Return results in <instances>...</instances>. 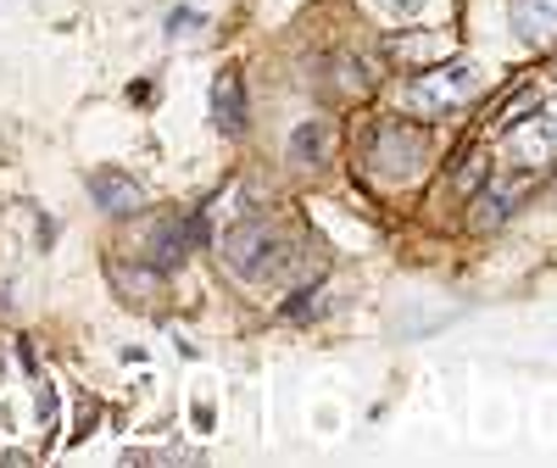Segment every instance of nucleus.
<instances>
[{
	"label": "nucleus",
	"instance_id": "obj_1",
	"mask_svg": "<svg viewBox=\"0 0 557 468\" xmlns=\"http://www.w3.org/2000/svg\"><path fill=\"white\" fill-rule=\"evenodd\" d=\"M290 246L278 241V223L268 212H246L235 229L223 234V262L240 285H262V279H285L290 273Z\"/></svg>",
	"mask_w": 557,
	"mask_h": 468
},
{
	"label": "nucleus",
	"instance_id": "obj_2",
	"mask_svg": "<svg viewBox=\"0 0 557 468\" xmlns=\"http://www.w3.org/2000/svg\"><path fill=\"white\" fill-rule=\"evenodd\" d=\"M430 162V139L418 123H380L368 139V173L380 184H412Z\"/></svg>",
	"mask_w": 557,
	"mask_h": 468
},
{
	"label": "nucleus",
	"instance_id": "obj_3",
	"mask_svg": "<svg viewBox=\"0 0 557 468\" xmlns=\"http://www.w3.org/2000/svg\"><path fill=\"white\" fill-rule=\"evenodd\" d=\"M530 173H491V184L474 196V207H469V223L474 229H502L507 218L519 212V201L530 196Z\"/></svg>",
	"mask_w": 557,
	"mask_h": 468
},
{
	"label": "nucleus",
	"instance_id": "obj_4",
	"mask_svg": "<svg viewBox=\"0 0 557 468\" xmlns=\"http://www.w3.org/2000/svg\"><path fill=\"white\" fill-rule=\"evenodd\" d=\"M190 246H196V223H190V218H178V212H168V218H157L151 241H146V268L173 273L184 257H190Z\"/></svg>",
	"mask_w": 557,
	"mask_h": 468
},
{
	"label": "nucleus",
	"instance_id": "obj_5",
	"mask_svg": "<svg viewBox=\"0 0 557 468\" xmlns=\"http://www.w3.org/2000/svg\"><path fill=\"white\" fill-rule=\"evenodd\" d=\"M89 201H96L107 218H134L139 207H146V190H139L134 173L101 168V173H89Z\"/></svg>",
	"mask_w": 557,
	"mask_h": 468
},
{
	"label": "nucleus",
	"instance_id": "obj_6",
	"mask_svg": "<svg viewBox=\"0 0 557 468\" xmlns=\"http://www.w3.org/2000/svg\"><path fill=\"white\" fill-rule=\"evenodd\" d=\"M290 168H323L335 157V123L330 118H307L290 128V146H285Z\"/></svg>",
	"mask_w": 557,
	"mask_h": 468
},
{
	"label": "nucleus",
	"instance_id": "obj_7",
	"mask_svg": "<svg viewBox=\"0 0 557 468\" xmlns=\"http://www.w3.org/2000/svg\"><path fill=\"white\" fill-rule=\"evenodd\" d=\"M507 157H519V162H552L557 157V118H530L519 123L513 134H507Z\"/></svg>",
	"mask_w": 557,
	"mask_h": 468
},
{
	"label": "nucleus",
	"instance_id": "obj_8",
	"mask_svg": "<svg viewBox=\"0 0 557 468\" xmlns=\"http://www.w3.org/2000/svg\"><path fill=\"white\" fill-rule=\"evenodd\" d=\"M513 34L524 45H552L557 39V0H513Z\"/></svg>",
	"mask_w": 557,
	"mask_h": 468
},
{
	"label": "nucleus",
	"instance_id": "obj_9",
	"mask_svg": "<svg viewBox=\"0 0 557 468\" xmlns=\"http://www.w3.org/2000/svg\"><path fill=\"white\" fill-rule=\"evenodd\" d=\"M212 123L223 134H246V89L235 73H218L212 78Z\"/></svg>",
	"mask_w": 557,
	"mask_h": 468
},
{
	"label": "nucleus",
	"instance_id": "obj_10",
	"mask_svg": "<svg viewBox=\"0 0 557 468\" xmlns=\"http://www.w3.org/2000/svg\"><path fill=\"white\" fill-rule=\"evenodd\" d=\"M430 84L441 89V101H446L451 112H457V107H462V101H469V96H474V89H480V78H474V67H462V62H457V67H441V73H435Z\"/></svg>",
	"mask_w": 557,
	"mask_h": 468
},
{
	"label": "nucleus",
	"instance_id": "obj_11",
	"mask_svg": "<svg viewBox=\"0 0 557 468\" xmlns=\"http://www.w3.org/2000/svg\"><path fill=\"white\" fill-rule=\"evenodd\" d=\"M407 107H412L418 118H446V112H451V107L441 101V89H435L430 78H424V84H407Z\"/></svg>",
	"mask_w": 557,
	"mask_h": 468
},
{
	"label": "nucleus",
	"instance_id": "obj_12",
	"mask_svg": "<svg viewBox=\"0 0 557 468\" xmlns=\"http://www.w3.org/2000/svg\"><path fill=\"white\" fill-rule=\"evenodd\" d=\"M335 78H341V89H351V96H368V89H374V73H368V62H357V57H341Z\"/></svg>",
	"mask_w": 557,
	"mask_h": 468
},
{
	"label": "nucleus",
	"instance_id": "obj_13",
	"mask_svg": "<svg viewBox=\"0 0 557 468\" xmlns=\"http://www.w3.org/2000/svg\"><path fill=\"white\" fill-rule=\"evenodd\" d=\"M312 312H318V285H307L285 301V318H312Z\"/></svg>",
	"mask_w": 557,
	"mask_h": 468
},
{
	"label": "nucleus",
	"instance_id": "obj_14",
	"mask_svg": "<svg viewBox=\"0 0 557 468\" xmlns=\"http://www.w3.org/2000/svg\"><path fill=\"white\" fill-rule=\"evenodd\" d=\"M374 7H385V12H401V17H412L418 7H424V0H374Z\"/></svg>",
	"mask_w": 557,
	"mask_h": 468
},
{
	"label": "nucleus",
	"instance_id": "obj_15",
	"mask_svg": "<svg viewBox=\"0 0 557 468\" xmlns=\"http://www.w3.org/2000/svg\"><path fill=\"white\" fill-rule=\"evenodd\" d=\"M196 23H201L196 12H173V17H168V28H173V34H178V28H196Z\"/></svg>",
	"mask_w": 557,
	"mask_h": 468
}]
</instances>
